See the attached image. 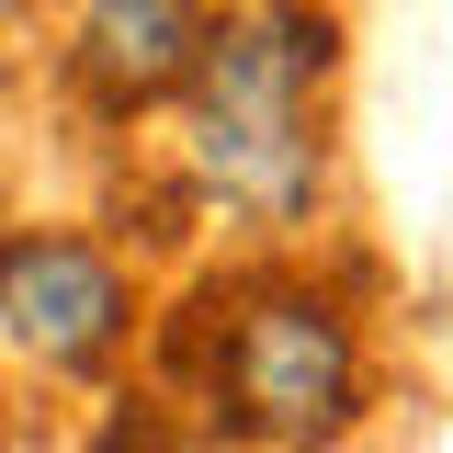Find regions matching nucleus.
I'll use <instances>...</instances> for the list:
<instances>
[{
  "label": "nucleus",
  "instance_id": "obj_1",
  "mask_svg": "<svg viewBox=\"0 0 453 453\" xmlns=\"http://www.w3.org/2000/svg\"><path fill=\"white\" fill-rule=\"evenodd\" d=\"M329 91H340L329 0H216L204 57L159 136L181 204L261 250L306 238L329 216Z\"/></svg>",
  "mask_w": 453,
  "mask_h": 453
},
{
  "label": "nucleus",
  "instance_id": "obj_2",
  "mask_svg": "<svg viewBox=\"0 0 453 453\" xmlns=\"http://www.w3.org/2000/svg\"><path fill=\"white\" fill-rule=\"evenodd\" d=\"M204 318L148 329L181 363L193 453H340L374 419V329L306 261H238L193 283Z\"/></svg>",
  "mask_w": 453,
  "mask_h": 453
},
{
  "label": "nucleus",
  "instance_id": "obj_3",
  "mask_svg": "<svg viewBox=\"0 0 453 453\" xmlns=\"http://www.w3.org/2000/svg\"><path fill=\"white\" fill-rule=\"evenodd\" d=\"M159 295L91 216H0V374L113 396L148 363Z\"/></svg>",
  "mask_w": 453,
  "mask_h": 453
},
{
  "label": "nucleus",
  "instance_id": "obj_4",
  "mask_svg": "<svg viewBox=\"0 0 453 453\" xmlns=\"http://www.w3.org/2000/svg\"><path fill=\"white\" fill-rule=\"evenodd\" d=\"M216 0H68L57 23V91L91 125H148L181 103L193 57H204Z\"/></svg>",
  "mask_w": 453,
  "mask_h": 453
},
{
  "label": "nucleus",
  "instance_id": "obj_5",
  "mask_svg": "<svg viewBox=\"0 0 453 453\" xmlns=\"http://www.w3.org/2000/svg\"><path fill=\"white\" fill-rule=\"evenodd\" d=\"M35 12H46V0H0V57L23 46V35H35Z\"/></svg>",
  "mask_w": 453,
  "mask_h": 453
},
{
  "label": "nucleus",
  "instance_id": "obj_6",
  "mask_svg": "<svg viewBox=\"0 0 453 453\" xmlns=\"http://www.w3.org/2000/svg\"><path fill=\"white\" fill-rule=\"evenodd\" d=\"M0 453H12V396H0Z\"/></svg>",
  "mask_w": 453,
  "mask_h": 453
},
{
  "label": "nucleus",
  "instance_id": "obj_7",
  "mask_svg": "<svg viewBox=\"0 0 453 453\" xmlns=\"http://www.w3.org/2000/svg\"><path fill=\"white\" fill-rule=\"evenodd\" d=\"M0 181H12V159H0Z\"/></svg>",
  "mask_w": 453,
  "mask_h": 453
}]
</instances>
